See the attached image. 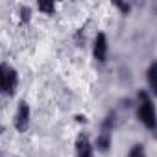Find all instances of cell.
Here are the masks:
<instances>
[{
    "label": "cell",
    "mask_w": 157,
    "mask_h": 157,
    "mask_svg": "<svg viewBox=\"0 0 157 157\" xmlns=\"http://www.w3.org/2000/svg\"><path fill=\"white\" fill-rule=\"evenodd\" d=\"M133 111H135V118L137 122L148 129V131H155L157 129V111H155V98L146 91V89H139L133 100Z\"/></svg>",
    "instance_id": "cell-1"
},
{
    "label": "cell",
    "mask_w": 157,
    "mask_h": 157,
    "mask_svg": "<svg viewBox=\"0 0 157 157\" xmlns=\"http://www.w3.org/2000/svg\"><path fill=\"white\" fill-rule=\"evenodd\" d=\"M21 85V74L10 61H0V94L13 98Z\"/></svg>",
    "instance_id": "cell-2"
},
{
    "label": "cell",
    "mask_w": 157,
    "mask_h": 157,
    "mask_svg": "<svg viewBox=\"0 0 157 157\" xmlns=\"http://www.w3.org/2000/svg\"><path fill=\"white\" fill-rule=\"evenodd\" d=\"M32 124V105L26 100H21L13 113V128L17 133H26Z\"/></svg>",
    "instance_id": "cell-3"
},
{
    "label": "cell",
    "mask_w": 157,
    "mask_h": 157,
    "mask_svg": "<svg viewBox=\"0 0 157 157\" xmlns=\"http://www.w3.org/2000/svg\"><path fill=\"white\" fill-rule=\"evenodd\" d=\"M91 52H93V57L96 63L104 65L109 57V37L105 32H96L94 37H93V43H91Z\"/></svg>",
    "instance_id": "cell-4"
},
{
    "label": "cell",
    "mask_w": 157,
    "mask_h": 157,
    "mask_svg": "<svg viewBox=\"0 0 157 157\" xmlns=\"http://www.w3.org/2000/svg\"><path fill=\"white\" fill-rule=\"evenodd\" d=\"M94 146H93V140L91 137L82 131V133H78L76 140H74V155L76 157H94Z\"/></svg>",
    "instance_id": "cell-5"
},
{
    "label": "cell",
    "mask_w": 157,
    "mask_h": 157,
    "mask_svg": "<svg viewBox=\"0 0 157 157\" xmlns=\"http://www.w3.org/2000/svg\"><path fill=\"white\" fill-rule=\"evenodd\" d=\"M93 146H94V151L98 153H107L113 146V133L107 131V129H100L98 135L94 137L93 140Z\"/></svg>",
    "instance_id": "cell-6"
},
{
    "label": "cell",
    "mask_w": 157,
    "mask_h": 157,
    "mask_svg": "<svg viewBox=\"0 0 157 157\" xmlns=\"http://www.w3.org/2000/svg\"><path fill=\"white\" fill-rule=\"evenodd\" d=\"M146 91L155 98L157 96V61H150L146 68Z\"/></svg>",
    "instance_id": "cell-7"
},
{
    "label": "cell",
    "mask_w": 157,
    "mask_h": 157,
    "mask_svg": "<svg viewBox=\"0 0 157 157\" xmlns=\"http://www.w3.org/2000/svg\"><path fill=\"white\" fill-rule=\"evenodd\" d=\"M35 10H37L41 15L52 17V15H56V11H57V4L54 2V0H39V2L35 4Z\"/></svg>",
    "instance_id": "cell-8"
},
{
    "label": "cell",
    "mask_w": 157,
    "mask_h": 157,
    "mask_svg": "<svg viewBox=\"0 0 157 157\" xmlns=\"http://www.w3.org/2000/svg\"><path fill=\"white\" fill-rule=\"evenodd\" d=\"M17 15H19V22L21 24H30L32 22V17H33V10L28 4H21L17 8Z\"/></svg>",
    "instance_id": "cell-9"
},
{
    "label": "cell",
    "mask_w": 157,
    "mask_h": 157,
    "mask_svg": "<svg viewBox=\"0 0 157 157\" xmlns=\"http://www.w3.org/2000/svg\"><path fill=\"white\" fill-rule=\"evenodd\" d=\"M126 157H148V150H146V146H144L142 142H135V144H131V148L128 150Z\"/></svg>",
    "instance_id": "cell-10"
},
{
    "label": "cell",
    "mask_w": 157,
    "mask_h": 157,
    "mask_svg": "<svg viewBox=\"0 0 157 157\" xmlns=\"http://www.w3.org/2000/svg\"><path fill=\"white\" fill-rule=\"evenodd\" d=\"M113 6H115L118 11H120V15H129V13H131V10H133L131 2H120V0L113 2Z\"/></svg>",
    "instance_id": "cell-11"
},
{
    "label": "cell",
    "mask_w": 157,
    "mask_h": 157,
    "mask_svg": "<svg viewBox=\"0 0 157 157\" xmlns=\"http://www.w3.org/2000/svg\"><path fill=\"white\" fill-rule=\"evenodd\" d=\"M4 133V124H2V118H0V135Z\"/></svg>",
    "instance_id": "cell-12"
}]
</instances>
